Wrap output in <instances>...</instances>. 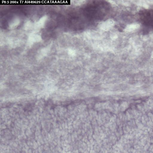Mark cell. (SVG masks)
<instances>
[{
    "label": "cell",
    "instance_id": "1",
    "mask_svg": "<svg viewBox=\"0 0 153 153\" xmlns=\"http://www.w3.org/2000/svg\"><path fill=\"white\" fill-rule=\"evenodd\" d=\"M140 19L143 32L148 33L152 28V11L151 10H145L140 13Z\"/></svg>",
    "mask_w": 153,
    "mask_h": 153
}]
</instances>
